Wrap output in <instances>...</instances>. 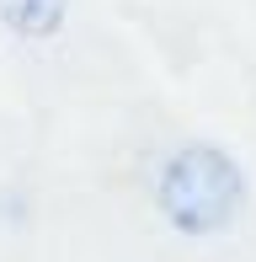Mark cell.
I'll return each instance as SVG.
<instances>
[{"label":"cell","instance_id":"cell-1","mask_svg":"<svg viewBox=\"0 0 256 262\" xmlns=\"http://www.w3.org/2000/svg\"><path fill=\"white\" fill-rule=\"evenodd\" d=\"M240 198H246L240 166L219 145H182L155 182V204L182 235H219L240 214Z\"/></svg>","mask_w":256,"mask_h":262},{"label":"cell","instance_id":"cell-2","mask_svg":"<svg viewBox=\"0 0 256 262\" xmlns=\"http://www.w3.org/2000/svg\"><path fill=\"white\" fill-rule=\"evenodd\" d=\"M69 0H0V21L21 38H54L64 27Z\"/></svg>","mask_w":256,"mask_h":262}]
</instances>
